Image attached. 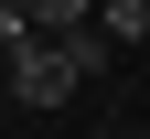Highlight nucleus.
Masks as SVG:
<instances>
[{"label": "nucleus", "instance_id": "f257e3e1", "mask_svg": "<svg viewBox=\"0 0 150 139\" xmlns=\"http://www.w3.org/2000/svg\"><path fill=\"white\" fill-rule=\"evenodd\" d=\"M0 54H11V96H22V107H64V96L107 64V22H64V32L22 22Z\"/></svg>", "mask_w": 150, "mask_h": 139}, {"label": "nucleus", "instance_id": "f03ea898", "mask_svg": "<svg viewBox=\"0 0 150 139\" xmlns=\"http://www.w3.org/2000/svg\"><path fill=\"white\" fill-rule=\"evenodd\" d=\"M97 22H107V43H139L150 32V0H97Z\"/></svg>", "mask_w": 150, "mask_h": 139}, {"label": "nucleus", "instance_id": "7ed1b4c3", "mask_svg": "<svg viewBox=\"0 0 150 139\" xmlns=\"http://www.w3.org/2000/svg\"><path fill=\"white\" fill-rule=\"evenodd\" d=\"M22 22H43V32H64V22H97V0H22Z\"/></svg>", "mask_w": 150, "mask_h": 139}]
</instances>
